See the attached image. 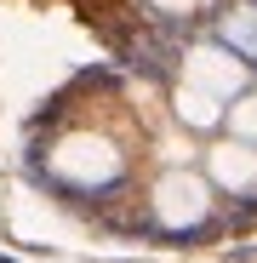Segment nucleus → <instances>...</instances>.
<instances>
[{
	"mask_svg": "<svg viewBox=\"0 0 257 263\" xmlns=\"http://www.w3.org/2000/svg\"><path fill=\"white\" fill-rule=\"evenodd\" d=\"M211 195H218V189L206 183V172H194V166H166L160 178L149 183L143 206H149V217H154V229L189 235V229H200L206 217H211Z\"/></svg>",
	"mask_w": 257,
	"mask_h": 263,
	"instance_id": "obj_1",
	"label": "nucleus"
},
{
	"mask_svg": "<svg viewBox=\"0 0 257 263\" xmlns=\"http://www.w3.org/2000/svg\"><path fill=\"white\" fill-rule=\"evenodd\" d=\"M229 138H240V143H251L257 149V92H240L234 103H229Z\"/></svg>",
	"mask_w": 257,
	"mask_h": 263,
	"instance_id": "obj_4",
	"label": "nucleus"
},
{
	"mask_svg": "<svg viewBox=\"0 0 257 263\" xmlns=\"http://www.w3.org/2000/svg\"><path fill=\"white\" fill-rule=\"evenodd\" d=\"M206 183L223 195H257V149L240 138H218L206 149Z\"/></svg>",
	"mask_w": 257,
	"mask_h": 263,
	"instance_id": "obj_2",
	"label": "nucleus"
},
{
	"mask_svg": "<svg viewBox=\"0 0 257 263\" xmlns=\"http://www.w3.org/2000/svg\"><path fill=\"white\" fill-rule=\"evenodd\" d=\"M218 34H223V46H229L234 58H257V0L229 6L223 23H218Z\"/></svg>",
	"mask_w": 257,
	"mask_h": 263,
	"instance_id": "obj_3",
	"label": "nucleus"
}]
</instances>
